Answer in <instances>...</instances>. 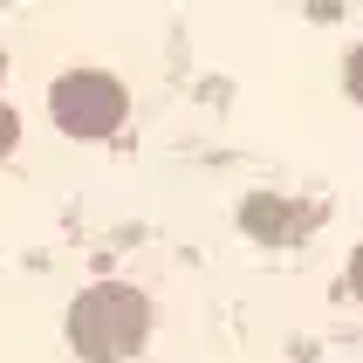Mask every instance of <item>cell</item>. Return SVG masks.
I'll return each instance as SVG.
<instances>
[{
  "instance_id": "cell-6",
  "label": "cell",
  "mask_w": 363,
  "mask_h": 363,
  "mask_svg": "<svg viewBox=\"0 0 363 363\" xmlns=\"http://www.w3.org/2000/svg\"><path fill=\"white\" fill-rule=\"evenodd\" d=\"M350 288H357V295H363V247H357V254H350Z\"/></svg>"
},
{
  "instance_id": "cell-3",
  "label": "cell",
  "mask_w": 363,
  "mask_h": 363,
  "mask_svg": "<svg viewBox=\"0 0 363 363\" xmlns=\"http://www.w3.org/2000/svg\"><path fill=\"white\" fill-rule=\"evenodd\" d=\"M240 220L254 226L261 240H281V233H288V206H281V199H267V192H261V199H247V213H240Z\"/></svg>"
},
{
  "instance_id": "cell-5",
  "label": "cell",
  "mask_w": 363,
  "mask_h": 363,
  "mask_svg": "<svg viewBox=\"0 0 363 363\" xmlns=\"http://www.w3.org/2000/svg\"><path fill=\"white\" fill-rule=\"evenodd\" d=\"M350 96H363V48L350 55Z\"/></svg>"
},
{
  "instance_id": "cell-4",
  "label": "cell",
  "mask_w": 363,
  "mask_h": 363,
  "mask_svg": "<svg viewBox=\"0 0 363 363\" xmlns=\"http://www.w3.org/2000/svg\"><path fill=\"white\" fill-rule=\"evenodd\" d=\"M14 138H21V117L7 110V103H0V151H14Z\"/></svg>"
},
{
  "instance_id": "cell-1",
  "label": "cell",
  "mask_w": 363,
  "mask_h": 363,
  "mask_svg": "<svg viewBox=\"0 0 363 363\" xmlns=\"http://www.w3.org/2000/svg\"><path fill=\"white\" fill-rule=\"evenodd\" d=\"M144 336H151V308H144L138 288H123V281L89 288V295H76V308H69V343H76L82 357H96V363L138 357Z\"/></svg>"
},
{
  "instance_id": "cell-2",
  "label": "cell",
  "mask_w": 363,
  "mask_h": 363,
  "mask_svg": "<svg viewBox=\"0 0 363 363\" xmlns=\"http://www.w3.org/2000/svg\"><path fill=\"white\" fill-rule=\"evenodd\" d=\"M55 123L69 138H110L123 123V82L117 76H96V69H76V76L55 82Z\"/></svg>"
}]
</instances>
